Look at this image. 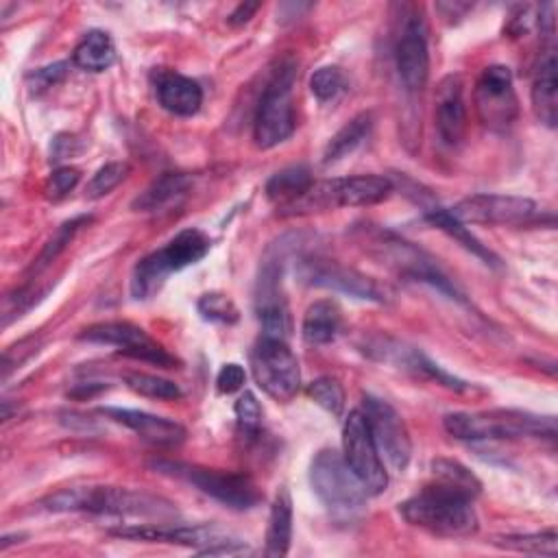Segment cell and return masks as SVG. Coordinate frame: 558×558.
<instances>
[{"label": "cell", "mask_w": 558, "mask_h": 558, "mask_svg": "<svg viewBox=\"0 0 558 558\" xmlns=\"http://www.w3.org/2000/svg\"><path fill=\"white\" fill-rule=\"evenodd\" d=\"M312 183H314V179H312V172L307 166H303V163L288 166L268 179L266 196L272 203H277V209H281V207L290 205L292 201H296Z\"/></svg>", "instance_id": "obj_31"}, {"label": "cell", "mask_w": 558, "mask_h": 558, "mask_svg": "<svg viewBox=\"0 0 558 558\" xmlns=\"http://www.w3.org/2000/svg\"><path fill=\"white\" fill-rule=\"evenodd\" d=\"M434 482H440L445 486H451L471 499H475L482 493V482L475 477L471 469H466L462 462L451 460V458H436L429 464Z\"/></svg>", "instance_id": "obj_33"}, {"label": "cell", "mask_w": 558, "mask_h": 558, "mask_svg": "<svg viewBox=\"0 0 558 558\" xmlns=\"http://www.w3.org/2000/svg\"><path fill=\"white\" fill-rule=\"evenodd\" d=\"M113 536L129 541H148V543H174L185 547H196L198 554H242L248 551L235 538L225 536L216 525H181L170 521L159 523H131L109 530Z\"/></svg>", "instance_id": "obj_8"}, {"label": "cell", "mask_w": 558, "mask_h": 558, "mask_svg": "<svg viewBox=\"0 0 558 558\" xmlns=\"http://www.w3.org/2000/svg\"><path fill=\"white\" fill-rule=\"evenodd\" d=\"M342 458L368 495H379L386 490L388 473L362 410H351L344 418Z\"/></svg>", "instance_id": "obj_11"}, {"label": "cell", "mask_w": 558, "mask_h": 558, "mask_svg": "<svg viewBox=\"0 0 558 558\" xmlns=\"http://www.w3.org/2000/svg\"><path fill=\"white\" fill-rule=\"evenodd\" d=\"M296 275L307 286L344 292V294L355 296V299L377 301V303H384L388 299L386 286H381L373 277H368V275H364L355 268L342 266L333 259L303 257V259H299Z\"/></svg>", "instance_id": "obj_15"}, {"label": "cell", "mask_w": 558, "mask_h": 558, "mask_svg": "<svg viewBox=\"0 0 558 558\" xmlns=\"http://www.w3.org/2000/svg\"><path fill=\"white\" fill-rule=\"evenodd\" d=\"M155 94L159 105L174 116H194L203 105L201 85L179 72L159 70L155 74Z\"/></svg>", "instance_id": "obj_22"}, {"label": "cell", "mask_w": 558, "mask_h": 558, "mask_svg": "<svg viewBox=\"0 0 558 558\" xmlns=\"http://www.w3.org/2000/svg\"><path fill=\"white\" fill-rule=\"evenodd\" d=\"M129 172H131V168L124 161L105 163L102 168L96 170V174L87 183V196L89 198H100V196L109 194L111 190H116L129 177Z\"/></svg>", "instance_id": "obj_38"}, {"label": "cell", "mask_w": 558, "mask_h": 558, "mask_svg": "<svg viewBox=\"0 0 558 558\" xmlns=\"http://www.w3.org/2000/svg\"><path fill=\"white\" fill-rule=\"evenodd\" d=\"M310 484L336 517H353L366 504V488L336 449H320L310 464Z\"/></svg>", "instance_id": "obj_6"}, {"label": "cell", "mask_w": 558, "mask_h": 558, "mask_svg": "<svg viewBox=\"0 0 558 558\" xmlns=\"http://www.w3.org/2000/svg\"><path fill=\"white\" fill-rule=\"evenodd\" d=\"M235 418H238V427L240 432L246 436V438H253L259 434L262 429V405L257 401V397L251 392V390H244L235 405Z\"/></svg>", "instance_id": "obj_40"}, {"label": "cell", "mask_w": 558, "mask_h": 558, "mask_svg": "<svg viewBox=\"0 0 558 558\" xmlns=\"http://www.w3.org/2000/svg\"><path fill=\"white\" fill-rule=\"evenodd\" d=\"M259 2H240L231 13H229V17H227V22L231 24V26H242V24H246L257 11H259Z\"/></svg>", "instance_id": "obj_45"}, {"label": "cell", "mask_w": 558, "mask_h": 558, "mask_svg": "<svg viewBox=\"0 0 558 558\" xmlns=\"http://www.w3.org/2000/svg\"><path fill=\"white\" fill-rule=\"evenodd\" d=\"M244 381H246L244 368H242L240 364H235V362H229V364H225V366L218 371L216 388H218V392H222V395H231V392L240 390V388L244 386Z\"/></svg>", "instance_id": "obj_43"}, {"label": "cell", "mask_w": 558, "mask_h": 558, "mask_svg": "<svg viewBox=\"0 0 558 558\" xmlns=\"http://www.w3.org/2000/svg\"><path fill=\"white\" fill-rule=\"evenodd\" d=\"M290 541H292V499L288 488L281 486L275 493V499L270 506L264 554L270 558L286 556L290 551Z\"/></svg>", "instance_id": "obj_25"}, {"label": "cell", "mask_w": 558, "mask_h": 558, "mask_svg": "<svg viewBox=\"0 0 558 558\" xmlns=\"http://www.w3.org/2000/svg\"><path fill=\"white\" fill-rule=\"evenodd\" d=\"M340 325H342V316L338 305L333 301L323 299V301H314L305 310L301 333H303V340L310 344H329L331 340H336Z\"/></svg>", "instance_id": "obj_27"}, {"label": "cell", "mask_w": 558, "mask_h": 558, "mask_svg": "<svg viewBox=\"0 0 558 558\" xmlns=\"http://www.w3.org/2000/svg\"><path fill=\"white\" fill-rule=\"evenodd\" d=\"M347 87L349 81L338 65H323L310 76V89L320 102L336 100L340 94L347 92Z\"/></svg>", "instance_id": "obj_36"}, {"label": "cell", "mask_w": 558, "mask_h": 558, "mask_svg": "<svg viewBox=\"0 0 558 558\" xmlns=\"http://www.w3.org/2000/svg\"><path fill=\"white\" fill-rule=\"evenodd\" d=\"M78 338L85 340V342H94V344L116 347L120 353H124L133 360L150 362V364H157V366H163V368H174L177 366L174 355H170L142 327H137L133 323H126V320H107V323L89 325L78 333Z\"/></svg>", "instance_id": "obj_16"}, {"label": "cell", "mask_w": 558, "mask_h": 558, "mask_svg": "<svg viewBox=\"0 0 558 558\" xmlns=\"http://www.w3.org/2000/svg\"><path fill=\"white\" fill-rule=\"evenodd\" d=\"M78 170L72 168V166H61L57 170L50 172L48 177V183H46V192L50 198H63L68 192H72L78 183Z\"/></svg>", "instance_id": "obj_41"}, {"label": "cell", "mask_w": 558, "mask_h": 558, "mask_svg": "<svg viewBox=\"0 0 558 558\" xmlns=\"http://www.w3.org/2000/svg\"><path fill=\"white\" fill-rule=\"evenodd\" d=\"M196 307H198V314L205 320H211V323H227V325H231V323L238 320L235 303L227 294H220V292L203 294L198 299Z\"/></svg>", "instance_id": "obj_39"}, {"label": "cell", "mask_w": 558, "mask_h": 558, "mask_svg": "<svg viewBox=\"0 0 558 558\" xmlns=\"http://www.w3.org/2000/svg\"><path fill=\"white\" fill-rule=\"evenodd\" d=\"M436 131L447 146H458L466 133V102L464 83L460 74H449L438 83L436 89Z\"/></svg>", "instance_id": "obj_20"}, {"label": "cell", "mask_w": 558, "mask_h": 558, "mask_svg": "<svg viewBox=\"0 0 558 558\" xmlns=\"http://www.w3.org/2000/svg\"><path fill=\"white\" fill-rule=\"evenodd\" d=\"M495 547L521 554H536V556H558V534L556 530L534 532V534H501L490 541Z\"/></svg>", "instance_id": "obj_32"}, {"label": "cell", "mask_w": 558, "mask_h": 558, "mask_svg": "<svg viewBox=\"0 0 558 558\" xmlns=\"http://www.w3.org/2000/svg\"><path fill=\"white\" fill-rule=\"evenodd\" d=\"M211 240L201 229H183L179 231L166 246L153 251L150 255L142 257L131 275V294L133 299H148L153 296L168 275L179 272L209 253Z\"/></svg>", "instance_id": "obj_4"}, {"label": "cell", "mask_w": 558, "mask_h": 558, "mask_svg": "<svg viewBox=\"0 0 558 558\" xmlns=\"http://www.w3.org/2000/svg\"><path fill=\"white\" fill-rule=\"evenodd\" d=\"M449 211L464 225L523 227L541 218V209L532 198L514 194H471Z\"/></svg>", "instance_id": "obj_13"}, {"label": "cell", "mask_w": 558, "mask_h": 558, "mask_svg": "<svg viewBox=\"0 0 558 558\" xmlns=\"http://www.w3.org/2000/svg\"><path fill=\"white\" fill-rule=\"evenodd\" d=\"M371 355L384 360V362H390L403 371H410L414 375H421V377H427V379H434L436 384H442L451 390H458V392H464V390H471V386L453 375H449L447 371H442L436 362H432L423 351L414 349V347H408L399 340H379L375 344H371L368 349Z\"/></svg>", "instance_id": "obj_19"}, {"label": "cell", "mask_w": 558, "mask_h": 558, "mask_svg": "<svg viewBox=\"0 0 558 558\" xmlns=\"http://www.w3.org/2000/svg\"><path fill=\"white\" fill-rule=\"evenodd\" d=\"M100 414L133 429L142 440L155 447H179L185 440V427L172 418L131 408H100Z\"/></svg>", "instance_id": "obj_21"}, {"label": "cell", "mask_w": 558, "mask_h": 558, "mask_svg": "<svg viewBox=\"0 0 558 558\" xmlns=\"http://www.w3.org/2000/svg\"><path fill=\"white\" fill-rule=\"evenodd\" d=\"M192 185V179L183 172H163L159 179H155L135 201L131 203V209L135 211H157L172 201L181 198Z\"/></svg>", "instance_id": "obj_28"}, {"label": "cell", "mask_w": 558, "mask_h": 558, "mask_svg": "<svg viewBox=\"0 0 558 558\" xmlns=\"http://www.w3.org/2000/svg\"><path fill=\"white\" fill-rule=\"evenodd\" d=\"M475 109L484 126L504 133L519 116L512 72L506 65H488L475 83Z\"/></svg>", "instance_id": "obj_17"}, {"label": "cell", "mask_w": 558, "mask_h": 558, "mask_svg": "<svg viewBox=\"0 0 558 558\" xmlns=\"http://www.w3.org/2000/svg\"><path fill=\"white\" fill-rule=\"evenodd\" d=\"M373 248V255L384 259L388 266H392L399 275L429 283L438 292L447 294L449 299L462 301V294L458 288L447 279V275L438 268V264L416 244L390 233V231H377V235L368 242Z\"/></svg>", "instance_id": "obj_9"}, {"label": "cell", "mask_w": 558, "mask_h": 558, "mask_svg": "<svg viewBox=\"0 0 558 558\" xmlns=\"http://www.w3.org/2000/svg\"><path fill=\"white\" fill-rule=\"evenodd\" d=\"M395 190L392 181L381 174H355L347 179H333L336 207H364L381 203Z\"/></svg>", "instance_id": "obj_24"}, {"label": "cell", "mask_w": 558, "mask_h": 558, "mask_svg": "<svg viewBox=\"0 0 558 558\" xmlns=\"http://www.w3.org/2000/svg\"><path fill=\"white\" fill-rule=\"evenodd\" d=\"M283 257L286 246L279 244L272 246L259 268L257 288H255V312L262 325V336L281 338L286 340L290 333V310L286 294L281 290V277H283Z\"/></svg>", "instance_id": "obj_12"}, {"label": "cell", "mask_w": 558, "mask_h": 558, "mask_svg": "<svg viewBox=\"0 0 558 558\" xmlns=\"http://www.w3.org/2000/svg\"><path fill=\"white\" fill-rule=\"evenodd\" d=\"M150 466L161 475H170L196 486L201 493L209 495L211 499L233 510H246L259 501L257 486L248 475H242V473L207 469L201 464H190L179 460H153Z\"/></svg>", "instance_id": "obj_7"}, {"label": "cell", "mask_w": 558, "mask_h": 558, "mask_svg": "<svg viewBox=\"0 0 558 558\" xmlns=\"http://www.w3.org/2000/svg\"><path fill=\"white\" fill-rule=\"evenodd\" d=\"M124 384L133 392L148 399H159V401H174V399H181L183 395L174 381L163 379L159 375H148V373H129L124 375Z\"/></svg>", "instance_id": "obj_35"}, {"label": "cell", "mask_w": 558, "mask_h": 558, "mask_svg": "<svg viewBox=\"0 0 558 558\" xmlns=\"http://www.w3.org/2000/svg\"><path fill=\"white\" fill-rule=\"evenodd\" d=\"M425 220H427L429 225H434L436 229L445 231L449 238H453V240H456L458 244H462L469 253H473L475 257H480L484 264H488V266H499V257H497L490 248H486V246L464 227V222H460L458 218H453L449 209H445V207H440V205H425Z\"/></svg>", "instance_id": "obj_26"}, {"label": "cell", "mask_w": 558, "mask_h": 558, "mask_svg": "<svg viewBox=\"0 0 558 558\" xmlns=\"http://www.w3.org/2000/svg\"><path fill=\"white\" fill-rule=\"evenodd\" d=\"M307 397L333 416L344 410V390L336 377H318L307 386Z\"/></svg>", "instance_id": "obj_37"}, {"label": "cell", "mask_w": 558, "mask_h": 558, "mask_svg": "<svg viewBox=\"0 0 558 558\" xmlns=\"http://www.w3.org/2000/svg\"><path fill=\"white\" fill-rule=\"evenodd\" d=\"M65 72H68V63H65V61H57V63H52V65H46V68L35 70L28 78L35 81V85H37L39 89H46V87L59 83V81L65 76Z\"/></svg>", "instance_id": "obj_44"}, {"label": "cell", "mask_w": 558, "mask_h": 558, "mask_svg": "<svg viewBox=\"0 0 558 558\" xmlns=\"http://www.w3.org/2000/svg\"><path fill=\"white\" fill-rule=\"evenodd\" d=\"M449 436L458 440H510V438H554V416H538L523 410H484L453 412L442 421Z\"/></svg>", "instance_id": "obj_3"}, {"label": "cell", "mask_w": 558, "mask_h": 558, "mask_svg": "<svg viewBox=\"0 0 558 558\" xmlns=\"http://www.w3.org/2000/svg\"><path fill=\"white\" fill-rule=\"evenodd\" d=\"M116 61V46L105 31H89L76 44L72 52V63L87 72H105Z\"/></svg>", "instance_id": "obj_29"}, {"label": "cell", "mask_w": 558, "mask_h": 558, "mask_svg": "<svg viewBox=\"0 0 558 558\" xmlns=\"http://www.w3.org/2000/svg\"><path fill=\"white\" fill-rule=\"evenodd\" d=\"M362 412L366 416L377 451L395 471H405L412 458V438L401 414L384 399L364 395Z\"/></svg>", "instance_id": "obj_14"}, {"label": "cell", "mask_w": 558, "mask_h": 558, "mask_svg": "<svg viewBox=\"0 0 558 558\" xmlns=\"http://www.w3.org/2000/svg\"><path fill=\"white\" fill-rule=\"evenodd\" d=\"M257 386L275 401H290L301 386L299 360L281 338L262 336L251 353Z\"/></svg>", "instance_id": "obj_10"}, {"label": "cell", "mask_w": 558, "mask_h": 558, "mask_svg": "<svg viewBox=\"0 0 558 558\" xmlns=\"http://www.w3.org/2000/svg\"><path fill=\"white\" fill-rule=\"evenodd\" d=\"M399 512L410 525L445 538H464L480 527L473 499L440 482L427 484L399 504Z\"/></svg>", "instance_id": "obj_2"}, {"label": "cell", "mask_w": 558, "mask_h": 558, "mask_svg": "<svg viewBox=\"0 0 558 558\" xmlns=\"http://www.w3.org/2000/svg\"><path fill=\"white\" fill-rule=\"evenodd\" d=\"M532 107L536 118L547 124L556 126L558 122V63L554 46H547L534 68L532 78Z\"/></svg>", "instance_id": "obj_23"}, {"label": "cell", "mask_w": 558, "mask_h": 558, "mask_svg": "<svg viewBox=\"0 0 558 558\" xmlns=\"http://www.w3.org/2000/svg\"><path fill=\"white\" fill-rule=\"evenodd\" d=\"M538 7L534 4H517L508 17V24H506V33L510 37H521L525 35L532 24L538 20V13H534Z\"/></svg>", "instance_id": "obj_42"}, {"label": "cell", "mask_w": 558, "mask_h": 558, "mask_svg": "<svg viewBox=\"0 0 558 558\" xmlns=\"http://www.w3.org/2000/svg\"><path fill=\"white\" fill-rule=\"evenodd\" d=\"M41 506L50 512H87L105 517H133V519H155L170 521L177 517L172 501L124 486H68L46 499Z\"/></svg>", "instance_id": "obj_1"}, {"label": "cell", "mask_w": 558, "mask_h": 558, "mask_svg": "<svg viewBox=\"0 0 558 558\" xmlns=\"http://www.w3.org/2000/svg\"><path fill=\"white\" fill-rule=\"evenodd\" d=\"M296 65L286 59L272 70L257 111L253 120V140L259 148H272L286 142L294 131V107H292V87H294Z\"/></svg>", "instance_id": "obj_5"}, {"label": "cell", "mask_w": 558, "mask_h": 558, "mask_svg": "<svg viewBox=\"0 0 558 558\" xmlns=\"http://www.w3.org/2000/svg\"><path fill=\"white\" fill-rule=\"evenodd\" d=\"M373 126V113L371 111H362L357 116H353L325 146L323 153V163L331 166L338 163L340 159H344L347 155H351L371 133Z\"/></svg>", "instance_id": "obj_30"}, {"label": "cell", "mask_w": 558, "mask_h": 558, "mask_svg": "<svg viewBox=\"0 0 558 558\" xmlns=\"http://www.w3.org/2000/svg\"><path fill=\"white\" fill-rule=\"evenodd\" d=\"M89 222H92V216H89V214H87V216H85V214H83V216H76V218H72V220H65V222L52 233V238L44 244V248H41L37 262L33 264L35 275L41 272L46 266H50V262H54V259L59 257V253L65 251V246L72 242V238L78 233V229H83V227L89 225Z\"/></svg>", "instance_id": "obj_34"}, {"label": "cell", "mask_w": 558, "mask_h": 558, "mask_svg": "<svg viewBox=\"0 0 558 558\" xmlns=\"http://www.w3.org/2000/svg\"><path fill=\"white\" fill-rule=\"evenodd\" d=\"M397 74L408 92H421L429 78V46L427 28L421 15L405 17L395 44Z\"/></svg>", "instance_id": "obj_18"}]
</instances>
